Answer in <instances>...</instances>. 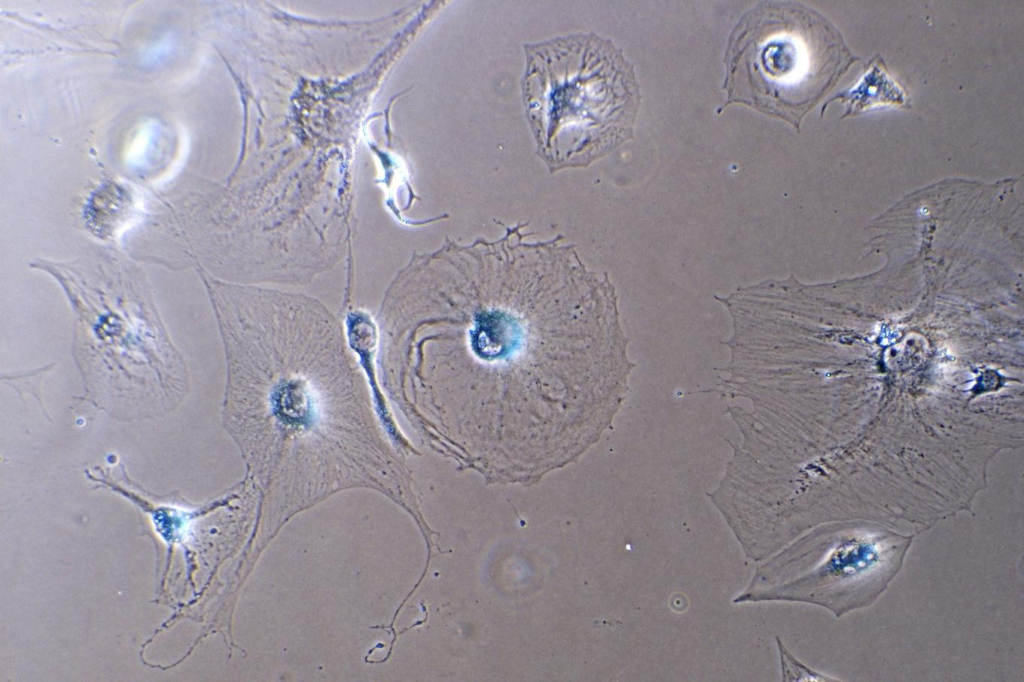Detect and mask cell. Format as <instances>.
<instances>
[{
    "label": "cell",
    "mask_w": 1024,
    "mask_h": 682,
    "mask_svg": "<svg viewBox=\"0 0 1024 682\" xmlns=\"http://www.w3.org/2000/svg\"><path fill=\"white\" fill-rule=\"evenodd\" d=\"M781 654L784 681L839 682L840 679L813 670L797 660L782 644L778 642Z\"/></svg>",
    "instance_id": "8992f818"
},
{
    "label": "cell",
    "mask_w": 1024,
    "mask_h": 682,
    "mask_svg": "<svg viewBox=\"0 0 1024 682\" xmlns=\"http://www.w3.org/2000/svg\"><path fill=\"white\" fill-rule=\"evenodd\" d=\"M913 535L847 524L815 530L779 556L770 597L806 602L840 618L873 605L904 566Z\"/></svg>",
    "instance_id": "277c9868"
},
{
    "label": "cell",
    "mask_w": 1024,
    "mask_h": 682,
    "mask_svg": "<svg viewBox=\"0 0 1024 682\" xmlns=\"http://www.w3.org/2000/svg\"><path fill=\"white\" fill-rule=\"evenodd\" d=\"M446 237L404 275L418 422L463 456H568L608 421L613 289L558 234L526 241Z\"/></svg>",
    "instance_id": "6da1fadb"
},
{
    "label": "cell",
    "mask_w": 1024,
    "mask_h": 682,
    "mask_svg": "<svg viewBox=\"0 0 1024 682\" xmlns=\"http://www.w3.org/2000/svg\"><path fill=\"white\" fill-rule=\"evenodd\" d=\"M523 101L550 173L586 167L630 138L639 92L633 68L593 33L526 44Z\"/></svg>",
    "instance_id": "7a4b0ae2"
},
{
    "label": "cell",
    "mask_w": 1024,
    "mask_h": 682,
    "mask_svg": "<svg viewBox=\"0 0 1024 682\" xmlns=\"http://www.w3.org/2000/svg\"><path fill=\"white\" fill-rule=\"evenodd\" d=\"M841 99L847 104L844 116L855 115L876 106L903 105V89L888 75L879 62H874L860 82L851 90L837 94L830 101ZM828 101V103L830 102Z\"/></svg>",
    "instance_id": "5b68a950"
},
{
    "label": "cell",
    "mask_w": 1024,
    "mask_h": 682,
    "mask_svg": "<svg viewBox=\"0 0 1024 682\" xmlns=\"http://www.w3.org/2000/svg\"><path fill=\"white\" fill-rule=\"evenodd\" d=\"M854 61L839 31L816 11L795 3L758 4L728 40L724 107L744 104L798 129Z\"/></svg>",
    "instance_id": "3957f363"
}]
</instances>
